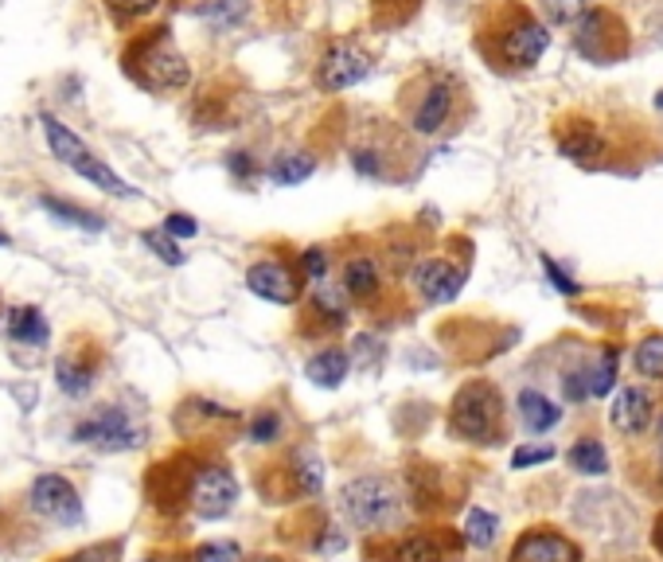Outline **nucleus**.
Here are the masks:
<instances>
[{"mask_svg":"<svg viewBox=\"0 0 663 562\" xmlns=\"http://www.w3.org/2000/svg\"><path fill=\"white\" fill-rule=\"evenodd\" d=\"M180 500L199 520H223L238 500V480L226 465H192L180 473Z\"/></svg>","mask_w":663,"mask_h":562,"instance_id":"obj_5","label":"nucleus"},{"mask_svg":"<svg viewBox=\"0 0 663 562\" xmlns=\"http://www.w3.org/2000/svg\"><path fill=\"white\" fill-rule=\"evenodd\" d=\"M570 468H578V473H586V477H601V473H609L605 445H601L598 438H581L570 450Z\"/></svg>","mask_w":663,"mask_h":562,"instance_id":"obj_27","label":"nucleus"},{"mask_svg":"<svg viewBox=\"0 0 663 562\" xmlns=\"http://www.w3.org/2000/svg\"><path fill=\"white\" fill-rule=\"evenodd\" d=\"M199 223L192 216H184V211H172L169 219H164V234H172V239H196Z\"/></svg>","mask_w":663,"mask_h":562,"instance_id":"obj_42","label":"nucleus"},{"mask_svg":"<svg viewBox=\"0 0 663 562\" xmlns=\"http://www.w3.org/2000/svg\"><path fill=\"white\" fill-rule=\"evenodd\" d=\"M554 457L551 445H524V450L512 453V465L515 468H531V465H547Z\"/></svg>","mask_w":663,"mask_h":562,"instance_id":"obj_40","label":"nucleus"},{"mask_svg":"<svg viewBox=\"0 0 663 562\" xmlns=\"http://www.w3.org/2000/svg\"><path fill=\"white\" fill-rule=\"evenodd\" d=\"M542 270H547V278L554 281V290L570 293V297H574V293H578V285H574V281H570V278H566V273L558 270V262H551V258H542Z\"/></svg>","mask_w":663,"mask_h":562,"instance_id":"obj_43","label":"nucleus"},{"mask_svg":"<svg viewBox=\"0 0 663 562\" xmlns=\"http://www.w3.org/2000/svg\"><path fill=\"white\" fill-rule=\"evenodd\" d=\"M340 508H344L347 524L367 535H383L402 524V492L394 488V480L375 477V473L347 480L340 492Z\"/></svg>","mask_w":663,"mask_h":562,"instance_id":"obj_3","label":"nucleus"},{"mask_svg":"<svg viewBox=\"0 0 663 562\" xmlns=\"http://www.w3.org/2000/svg\"><path fill=\"white\" fill-rule=\"evenodd\" d=\"M453 110H457V83L438 71H426L414 83H406L402 90V113H406V125L421 137H433L453 122Z\"/></svg>","mask_w":663,"mask_h":562,"instance_id":"obj_4","label":"nucleus"},{"mask_svg":"<svg viewBox=\"0 0 663 562\" xmlns=\"http://www.w3.org/2000/svg\"><path fill=\"white\" fill-rule=\"evenodd\" d=\"M547 47H551L547 24H539L527 9L504 12L495 28V59H504V66H535Z\"/></svg>","mask_w":663,"mask_h":562,"instance_id":"obj_6","label":"nucleus"},{"mask_svg":"<svg viewBox=\"0 0 663 562\" xmlns=\"http://www.w3.org/2000/svg\"><path fill=\"white\" fill-rule=\"evenodd\" d=\"M558 149H562V157H570V160H593V157H601L605 140L589 130V125H581V130H574V133H562Z\"/></svg>","mask_w":663,"mask_h":562,"instance_id":"obj_28","label":"nucleus"},{"mask_svg":"<svg viewBox=\"0 0 663 562\" xmlns=\"http://www.w3.org/2000/svg\"><path fill=\"white\" fill-rule=\"evenodd\" d=\"M281 430H285V422H281V414L273 411V406H262V411L250 418V441H258V445H270V441L281 438Z\"/></svg>","mask_w":663,"mask_h":562,"instance_id":"obj_32","label":"nucleus"},{"mask_svg":"<svg viewBox=\"0 0 663 562\" xmlns=\"http://www.w3.org/2000/svg\"><path fill=\"white\" fill-rule=\"evenodd\" d=\"M312 172H317V157H312V152L285 149V152H278V157L270 160L266 176H270L273 187H297V184H305Z\"/></svg>","mask_w":663,"mask_h":562,"instance_id":"obj_20","label":"nucleus"},{"mask_svg":"<svg viewBox=\"0 0 663 562\" xmlns=\"http://www.w3.org/2000/svg\"><path fill=\"white\" fill-rule=\"evenodd\" d=\"M0 246H9V234H4V231H0Z\"/></svg>","mask_w":663,"mask_h":562,"instance_id":"obj_46","label":"nucleus"},{"mask_svg":"<svg viewBox=\"0 0 663 562\" xmlns=\"http://www.w3.org/2000/svg\"><path fill=\"white\" fill-rule=\"evenodd\" d=\"M290 473H293V492L297 497H320V485H324V465H320L317 453L309 450H297L290 461Z\"/></svg>","mask_w":663,"mask_h":562,"instance_id":"obj_24","label":"nucleus"},{"mask_svg":"<svg viewBox=\"0 0 663 562\" xmlns=\"http://www.w3.org/2000/svg\"><path fill=\"white\" fill-rule=\"evenodd\" d=\"M636 371L648 375V379H663V337L652 332L636 344Z\"/></svg>","mask_w":663,"mask_h":562,"instance_id":"obj_31","label":"nucleus"},{"mask_svg":"<svg viewBox=\"0 0 663 562\" xmlns=\"http://www.w3.org/2000/svg\"><path fill=\"white\" fill-rule=\"evenodd\" d=\"M609 422H613V430L625 433V438L644 433L648 422H652V394H648L644 387H625V391L613 399V406H609Z\"/></svg>","mask_w":663,"mask_h":562,"instance_id":"obj_16","label":"nucleus"},{"mask_svg":"<svg viewBox=\"0 0 663 562\" xmlns=\"http://www.w3.org/2000/svg\"><path fill=\"white\" fill-rule=\"evenodd\" d=\"M371 56H367L364 47L355 44L347 36H336L328 39L324 51H320L317 66H312V78L324 94H340V90H352L359 86L367 75H371Z\"/></svg>","mask_w":663,"mask_h":562,"instance_id":"obj_7","label":"nucleus"},{"mask_svg":"<svg viewBox=\"0 0 663 562\" xmlns=\"http://www.w3.org/2000/svg\"><path fill=\"white\" fill-rule=\"evenodd\" d=\"M391 562H457L461 559V535L453 532H410L391 543Z\"/></svg>","mask_w":663,"mask_h":562,"instance_id":"obj_12","label":"nucleus"},{"mask_svg":"<svg viewBox=\"0 0 663 562\" xmlns=\"http://www.w3.org/2000/svg\"><path fill=\"white\" fill-rule=\"evenodd\" d=\"M226 172H231L234 180H254L258 176V164H254L250 152L234 149V152H226Z\"/></svg>","mask_w":663,"mask_h":562,"instance_id":"obj_41","label":"nucleus"},{"mask_svg":"<svg viewBox=\"0 0 663 562\" xmlns=\"http://www.w3.org/2000/svg\"><path fill=\"white\" fill-rule=\"evenodd\" d=\"M305 371H309V379L317 387H340L344 383V375L352 371V364H347V352L344 347H324V352H317V356L305 364Z\"/></svg>","mask_w":663,"mask_h":562,"instance_id":"obj_22","label":"nucleus"},{"mask_svg":"<svg viewBox=\"0 0 663 562\" xmlns=\"http://www.w3.org/2000/svg\"><path fill=\"white\" fill-rule=\"evenodd\" d=\"M300 317H305V328H317L320 337H328V332H340L352 313H347V297H344L340 285H324V281H317V285H312L309 305H305Z\"/></svg>","mask_w":663,"mask_h":562,"instance_id":"obj_15","label":"nucleus"},{"mask_svg":"<svg viewBox=\"0 0 663 562\" xmlns=\"http://www.w3.org/2000/svg\"><path fill=\"white\" fill-rule=\"evenodd\" d=\"M102 4L118 28H137L140 20H149L164 0H102Z\"/></svg>","mask_w":663,"mask_h":562,"instance_id":"obj_26","label":"nucleus"},{"mask_svg":"<svg viewBox=\"0 0 663 562\" xmlns=\"http://www.w3.org/2000/svg\"><path fill=\"white\" fill-rule=\"evenodd\" d=\"M250 562H278V559H250Z\"/></svg>","mask_w":663,"mask_h":562,"instance_id":"obj_47","label":"nucleus"},{"mask_svg":"<svg viewBox=\"0 0 663 562\" xmlns=\"http://www.w3.org/2000/svg\"><path fill=\"white\" fill-rule=\"evenodd\" d=\"M246 290L254 297L270 301V305H297L300 293H305V278L293 262H281V258H262L246 270Z\"/></svg>","mask_w":663,"mask_h":562,"instance_id":"obj_10","label":"nucleus"},{"mask_svg":"<svg viewBox=\"0 0 663 562\" xmlns=\"http://www.w3.org/2000/svg\"><path fill=\"white\" fill-rule=\"evenodd\" d=\"M71 169H75L83 180H90V184L98 187V192H106V196H118V199H137V187H130V184H125V180L118 176V172H113L102 157H94L90 149H86L83 157H78L75 164H71Z\"/></svg>","mask_w":663,"mask_h":562,"instance_id":"obj_19","label":"nucleus"},{"mask_svg":"<svg viewBox=\"0 0 663 562\" xmlns=\"http://www.w3.org/2000/svg\"><path fill=\"white\" fill-rule=\"evenodd\" d=\"M4 332H9V340L20 347H44L47 337H51L44 313L32 309V305H16V309H9V317H4Z\"/></svg>","mask_w":663,"mask_h":562,"instance_id":"obj_18","label":"nucleus"},{"mask_svg":"<svg viewBox=\"0 0 663 562\" xmlns=\"http://www.w3.org/2000/svg\"><path fill=\"white\" fill-rule=\"evenodd\" d=\"M660 441H663V418H660Z\"/></svg>","mask_w":663,"mask_h":562,"instance_id":"obj_48","label":"nucleus"},{"mask_svg":"<svg viewBox=\"0 0 663 562\" xmlns=\"http://www.w3.org/2000/svg\"><path fill=\"white\" fill-rule=\"evenodd\" d=\"M98 367H102V352H98V344H71L63 356L56 359L59 391L71 394V399L86 394L94 387V379H98Z\"/></svg>","mask_w":663,"mask_h":562,"instance_id":"obj_14","label":"nucleus"},{"mask_svg":"<svg viewBox=\"0 0 663 562\" xmlns=\"http://www.w3.org/2000/svg\"><path fill=\"white\" fill-rule=\"evenodd\" d=\"M63 562H122V543H98L86 547V551H75Z\"/></svg>","mask_w":663,"mask_h":562,"instance_id":"obj_39","label":"nucleus"},{"mask_svg":"<svg viewBox=\"0 0 663 562\" xmlns=\"http://www.w3.org/2000/svg\"><path fill=\"white\" fill-rule=\"evenodd\" d=\"M449 430L453 438L472 441V445H492L504 433V399L488 379H472L457 391L449 406Z\"/></svg>","mask_w":663,"mask_h":562,"instance_id":"obj_2","label":"nucleus"},{"mask_svg":"<svg viewBox=\"0 0 663 562\" xmlns=\"http://www.w3.org/2000/svg\"><path fill=\"white\" fill-rule=\"evenodd\" d=\"M140 562H157V559H140Z\"/></svg>","mask_w":663,"mask_h":562,"instance_id":"obj_49","label":"nucleus"},{"mask_svg":"<svg viewBox=\"0 0 663 562\" xmlns=\"http://www.w3.org/2000/svg\"><path fill=\"white\" fill-rule=\"evenodd\" d=\"M192 562H243L238 543H204L192 551Z\"/></svg>","mask_w":663,"mask_h":562,"instance_id":"obj_37","label":"nucleus"},{"mask_svg":"<svg viewBox=\"0 0 663 562\" xmlns=\"http://www.w3.org/2000/svg\"><path fill=\"white\" fill-rule=\"evenodd\" d=\"M507 562H581V547L558 527H531L512 543Z\"/></svg>","mask_w":663,"mask_h":562,"instance_id":"obj_11","label":"nucleus"},{"mask_svg":"<svg viewBox=\"0 0 663 562\" xmlns=\"http://www.w3.org/2000/svg\"><path fill=\"white\" fill-rule=\"evenodd\" d=\"M495 532H500V520L484 508H472L465 515V543L472 547H492L495 543Z\"/></svg>","mask_w":663,"mask_h":562,"instance_id":"obj_30","label":"nucleus"},{"mask_svg":"<svg viewBox=\"0 0 663 562\" xmlns=\"http://www.w3.org/2000/svg\"><path fill=\"white\" fill-rule=\"evenodd\" d=\"M421 9V0H371V16L379 28H402L414 12Z\"/></svg>","mask_w":663,"mask_h":562,"instance_id":"obj_29","label":"nucleus"},{"mask_svg":"<svg viewBox=\"0 0 663 562\" xmlns=\"http://www.w3.org/2000/svg\"><path fill=\"white\" fill-rule=\"evenodd\" d=\"M39 207H44L47 216H56L59 223H71V227H78V231L94 234L106 227L102 216H94V211H86V207H78V204H66V199H59V196H39Z\"/></svg>","mask_w":663,"mask_h":562,"instance_id":"obj_25","label":"nucleus"},{"mask_svg":"<svg viewBox=\"0 0 663 562\" xmlns=\"http://www.w3.org/2000/svg\"><path fill=\"white\" fill-rule=\"evenodd\" d=\"M655 488H660V497H663V453H660V461H655Z\"/></svg>","mask_w":663,"mask_h":562,"instance_id":"obj_45","label":"nucleus"},{"mask_svg":"<svg viewBox=\"0 0 663 562\" xmlns=\"http://www.w3.org/2000/svg\"><path fill=\"white\" fill-rule=\"evenodd\" d=\"M519 418H524V426L531 433H547L551 426H558L562 411L551 403V399H547V394L524 391V394H519Z\"/></svg>","mask_w":663,"mask_h":562,"instance_id":"obj_23","label":"nucleus"},{"mask_svg":"<svg viewBox=\"0 0 663 562\" xmlns=\"http://www.w3.org/2000/svg\"><path fill=\"white\" fill-rule=\"evenodd\" d=\"M297 270H300V278L309 281V285L324 281L328 278V246H305V251H300Z\"/></svg>","mask_w":663,"mask_h":562,"instance_id":"obj_33","label":"nucleus"},{"mask_svg":"<svg viewBox=\"0 0 663 562\" xmlns=\"http://www.w3.org/2000/svg\"><path fill=\"white\" fill-rule=\"evenodd\" d=\"M410 281L426 305H449L465 290V270L457 262H449V258H426V262L414 266Z\"/></svg>","mask_w":663,"mask_h":562,"instance_id":"obj_13","label":"nucleus"},{"mask_svg":"<svg viewBox=\"0 0 663 562\" xmlns=\"http://www.w3.org/2000/svg\"><path fill=\"white\" fill-rule=\"evenodd\" d=\"M652 543H655V551L663 554V512L655 515V524H652Z\"/></svg>","mask_w":663,"mask_h":562,"instance_id":"obj_44","label":"nucleus"},{"mask_svg":"<svg viewBox=\"0 0 663 562\" xmlns=\"http://www.w3.org/2000/svg\"><path fill=\"white\" fill-rule=\"evenodd\" d=\"M613 379H617V347H605L601 364L589 371V394H609Z\"/></svg>","mask_w":663,"mask_h":562,"instance_id":"obj_34","label":"nucleus"},{"mask_svg":"<svg viewBox=\"0 0 663 562\" xmlns=\"http://www.w3.org/2000/svg\"><path fill=\"white\" fill-rule=\"evenodd\" d=\"M122 75L149 94H176L192 83V63L180 51L169 24L140 28L122 47Z\"/></svg>","mask_w":663,"mask_h":562,"instance_id":"obj_1","label":"nucleus"},{"mask_svg":"<svg viewBox=\"0 0 663 562\" xmlns=\"http://www.w3.org/2000/svg\"><path fill=\"white\" fill-rule=\"evenodd\" d=\"M75 441L94 445V450L102 453H125L133 445H140V426L122 406H98V411L86 414L75 426Z\"/></svg>","mask_w":663,"mask_h":562,"instance_id":"obj_8","label":"nucleus"},{"mask_svg":"<svg viewBox=\"0 0 663 562\" xmlns=\"http://www.w3.org/2000/svg\"><path fill=\"white\" fill-rule=\"evenodd\" d=\"M28 508L44 520L59 527H78L83 524V500H78L75 485L59 473H44V477L32 480L28 488Z\"/></svg>","mask_w":663,"mask_h":562,"instance_id":"obj_9","label":"nucleus"},{"mask_svg":"<svg viewBox=\"0 0 663 562\" xmlns=\"http://www.w3.org/2000/svg\"><path fill=\"white\" fill-rule=\"evenodd\" d=\"M145 246H152V254L157 258H164L169 266H184L187 258H184V251L176 246V239L172 234H160V231H145Z\"/></svg>","mask_w":663,"mask_h":562,"instance_id":"obj_36","label":"nucleus"},{"mask_svg":"<svg viewBox=\"0 0 663 562\" xmlns=\"http://www.w3.org/2000/svg\"><path fill=\"white\" fill-rule=\"evenodd\" d=\"M39 125H44V133H47V145H51V152H56L59 160H63L66 169L75 164L78 157H83L90 145H86L83 137H78L71 125H63L59 118H51V113H39Z\"/></svg>","mask_w":663,"mask_h":562,"instance_id":"obj_21","label":"nucleus"},{"mask_svg":"<svg viewBox=\"0 0 663 562\" xmlns=\"http://www.w3.org/2000/svg\"><path fill=\"white\" fill-rule=\"evenodd\" d=\"M593 0H547V12H551L554 24H574L589 12Z\"/></svg>","mask_w":663,"mask_h":562,"instance_id":"obj_38","label":"nucleus"},{"mask_svg":"<svg viewBox=\"0 0 663 562\" xmlns=\"http://www.w3.org/2000/svg\"><path fill=\"white\" fill-rule=\"evenodd\" d=\"M379 359H383V344H379V340H375V337H355L352 352H347V364L364 367V371H367V367H375Z\"/></svg>","mask_w":663,"mask_h":562,"instance_id":"obj_35","label":"nucleus"},{"mask_svg":"<svg viewBox=\"0 0 663 562\" xmlns=\"http://www.w3.org/2000/svg\"><path fill=\"white\" fill-rule=\"evenodd\" d=\"M340 290H344L347 301H359V305L379 297V290H383V270H379V262H375L371 254H352V258H347L344 270H340Z\"/></svg>","mask_w":663,"mask_h":562,"instance_id":"obj_17","label":"nucleus"}]
</instances>
